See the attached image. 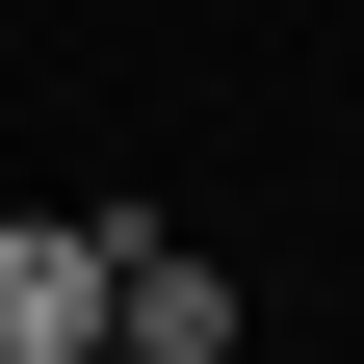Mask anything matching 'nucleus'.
Returning <instances> with one entry per match:
<instances>
[{"label":"nucleus","mask_w":364,"mask_h":364,"mask_svg":"<svg viewBox=\"0 0 364 364\" xmlns=\"http://www.w3.org/2000/svg\"><path fill=\"white\" fill-rule=\"evenodd\" d=\"M0 364H105V235L78 208H0Z\"/></svg>","instance_id":"nucleus-1"},{"label":"nucleus","mask_w":364,"mask_h":364,"mask_svg":"<svg viewBox=\"0 0 364 364\" xmlns=\"http://www.w3.org/2000/svg\"><path fill=\"white\" fill-rule=\"evenodd\" d=\"M105 364H130V338H105Z\"/></svg>","instance_id":"nucleus-2"}]
</instances>
